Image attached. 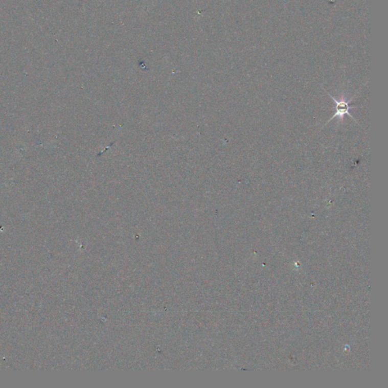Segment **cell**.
<instances>
[{
    "label": "cell",
    "instance_id": "obj_1",
    "mask_svg": "<svg viewBox=\"0 0 388 388\" xmlns=\"http://www.w3.org/2000/svg\"><path fill=\"white\" fill-rule=\"evenodd\" d=\"M326 93L327 94H328V95L329 96L331 99H332L333 101L336 103L335 113H334V116L331 117V119H330L328 121V122H327V123L331 122V120H333V119L336 117H338L339 119L343 121L344 116H345V115H348L349 116H350V117H351L352 119L355 121L354 117H353V116H352V115L350 113V110L351 109V108L353 107L350 106L349 103L352 101V100H350V101L348 102L346 101L345 98H342L340 99V100H336L334 97H332L331 94H328V92Z\"/></svg>",
    "mask_w": 388,
    "mask_h": 388
}]
</instances>
